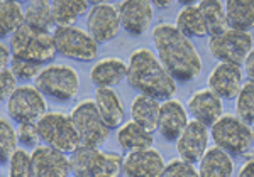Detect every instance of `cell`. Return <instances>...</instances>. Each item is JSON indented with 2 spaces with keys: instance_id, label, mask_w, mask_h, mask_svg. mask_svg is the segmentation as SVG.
Here are the masks:
<instances>
[{
  "instance_id": "cell-30",
  "label": "cell",
  "mask_w": 254,
  "mask_h": 177,
  "mask_svg": "<svg viewBox=\"0 0 254 177\" xmlns=\"http://www.w3.org/2000/svg\"><path fill=\"white\" fill-rule=\"evenodd\" d=\"M24 26V7L15 0H0V39L12 38Z\"/></svg>"
},
{
  "instance_id": "cell-27",
  "label": "cell",
  "mask_w": 254,
  "mask_h": 177,
  "mask_svg": "<svg viewBox=\"0 0 254 177\" xmlns=\"http://www.w3.org/2000/svg\"><path fill=\"white\" fill-rule=\"evenodd\" d=\"M175 27L185 36L187 39H200L207 36V27L203 22L202 12H200L196 3H190V5L183 7L178 12L175 20Z\"/></svg>"
},
{
  "instance_id": "cell-10",
  "label": "cell",
  "mask_w": 254,
  "mask_h": 177,
  "mask_svg": "<svg viewBox=\"0 0 254 177\" xmlns=\"http://www.w3.org/2000/svg\"><path fill=\"white\" fill-rule=\"evenodd\" d=\"M7 113L17 125L38 123L48 113L46 96L34 85H20L7 101Z\"/></svg>"
},
{
  "instance_id": "cell-4",
  "label": "cell",
  "mask_w": 254,
  "mask_h": 177,
  "mask_svg": "<svg viewBox=\"0 0 254 177\" xmlns=\"http://www.w3.org/2000/svg\"><path fill=\"white\" fill-rule=\"evenodd\" d=\"M73 177H122L124 157L116 152L78 147L69 154Z\"/></svg>"
},
{
  "instance_id": "cell-11",
  "label": "cell",
  "mask_w": 254,
  "mask_h": 177,
  "mask_svg": "<svg viewBox=\"0 0 254 177\" xmlns=\"http://www.w3.org/2000/svg\"><path fill=\"white\" fill-rule=\"evenodd\" d=\"M208 51L219 63L241 66L253 51V36L249 32L227 29L214 38H208Z\"/></svg>"
},
{
  "instance_id": "cell-13",
  "label": "cell",
  "mask_w": 254,
  "mask_h": 177,
  "mask_svg": "<svg viewBox=\"0 0 254 177\" xmlns=\"http://www.w3.org/2000/svg\"><path fill=\"white\" fill-rule=\"evenodd\" d=\"M117 12L121 27L134 38L144 34L154 19V7L149 0H124L117 5Z\"/></svg>"
},
{
  "instance_id": "cell-20",
  "label": "cell",
  "mask_w": 254,
  "mask_h": 177,
  "mask_svg": "<svg viewBox=\"0 0 254 177\" xmlns=\"http://www.w3.org/2000/svg\"><path fill=\"white\" fill-rule=\"evenodd\" d=\"M93 101L100 113V118L110 130H119L124 125L126 108L121 96L112 88H97Z\"/></svg>"
},
{
  "instance_id": "cell-26",
  "label": "cell",
  "mask_w": 254,
  "mask_h": 177,
  "mask_svg": "<svg viewBox=\"0 0 254 177\" xmlns=\"http://www.w3.org/2000/svg\"><path fill=\"white\" fill-rule=\"evenodd\" d=\"M51 9L56 27H73L81 15L88 14L90 2L87 0H53Z\"/></svg>"
},
{
  "instance_id": "cell-17",
  "label": "cell",
  "mask_w": 254,
  "mask_h": 177,
  "mask_svg": "<svg viewBox=\"0 0 254 177\" xmlns=\"http://www.w3.org/2000/svg\"><path fill=\"white\" fill-rule=\"evenodd\" d=\"M187 112L191 117V120L212 129L224 115V105L222 100L214 91L203 88L190 96V100L187 103Z\"/></svg>"
},
{
  "instance_id": "cell-33",
  "label": "cell",
  "mask_w": 254,
  "mask_h": 177,
  "mask_svg": "<svg viewBox=\"0 0 254 177\" xmlns=\"http://www.w3.org/2000/svg\"><path fill=\"white\" fill-rule=\"evenodd\" d=\"M43 68H44L43 64L31 63V61H26V59H19V57H14V56H12L10 66H9L10 73L14 75L15 80L24 81V85H27L29 81H34Z\"/></svg>"
},
{
  "instance_id": "cell-3",
  "label": "cell",
  "mask_w": 254,
  "mask_h": 177,
  "mask_svg": "<svg viewBox=\"0 0 254 177\" xmlns=\"http://www.w3.org/2000/svg\"><path fill=\"white\" fill-rule=\"evenodd\" d=\"M9 49L14 57L43 66H48V63H51L56 57V54H58L53 32L34 29L27 26V24L20 26L15 31V34L10 38Z\"/></svg>"
},
{
  "instance_id": "cell-23",
  "label": "cell",
  "mask_w": 254,
  "mask_h": 177,
  "mask_svg": "<svg viewBox=\"0 0 254 177\" xmlns=\"http://www.w3.org/2000/svg\"><path fill=\"white\" fill-rule=\"evenodd\" d=\"M232 174H234V160L217 147H210L200 160L198 177H232Z\"/></svg>"
},
{
  "instance_id": "cell-12",
  "label": "cell",
  "mask_w": 254,
  "mask_h": 177,
  "mask_svg": "<svg viewBox=\"0 0 254 177\" xmlns=\"http://www.w3.org/2000/svg\"><path fill=\"white\" fill-rule=\"evenodd\" d=\"M85 26H87V32L97 44L112 43L122 29L117 7H114L109 2L93 3L87 14Z\"/></svg>"
},
{
  "instance_id": "cell-39",
  "label": "cell",
  "mask_w": 254,
  "mask_h": 177,
  "mask_svg": "<svg viewBox=\"0 0 254 177\" xmlns=\"http://www.w3.org/2000/svg\"><path fill=\"white\" fill-rule=\"evenodd\" d=\"M12 52L9 46H5V44L0 41V71H5V69H9L10 66V59H12Z\"/></svg>"
},
{
  "instance_id": "cell-42",
  "label": "cell",
  "mask_w": 254,
  "mask_h": 177,
  "mask_svg": "<svg viewBox=\"0 0 254 177\" xmlns=\"http://www.w3.org/2000/svg\"><path fill=\"white\" fill-rule=\"evenodd\" d=\"M251 130H253V140H254V125L251 127ZM253 149H254V147H253Z\"/></svg>"
},
{
  "instance_id": "cell-8",
  "label": "cell",
  "mask_w": 254,
  "mask_h": 177,
  "mask_svg": "<svg viewBox=\"0 0 254 177\" xmlns=\"http://www.w3.org/2000/svg\"><path fill=\"white\" fill-rule=\"evenodd\" d=\"M38 132L43 145L63 154H73L80 147V138L71 117L63 112H48L38 122Z\"/></svg>"
},
{
  "instance_id": "cell-22",
  "label": "cell",
  "mask_w": 254,
  "mask_h": 177,
  "mask_svg": "<svg viewBox=\"0 0 254 177\" xmlns=\"http://www.w3.org/2000/svg\"><path fill=\"white\" fill-rule=\"evenodd\" d=\"M159 110H161V101L144 96V94H137L130 101V118H132V122L142 127L149 133L158 132Z\"/></svg>"
},
{
  "instance_id": "cell-32",
  "label": "cell",
  "mask_w": 254,
  "mask_h": 177,
  "mask_svg": "<svg viewBox=\"0 0 254 177\" xmlns=\"http://www.w3.org/2000/svg\"><path fill=\"white\" fill-rule=\"evenodd\" d=\"M17 149V132L7 118L0 117V164H9L10 157Z\"/></svg>"
},
{
  "instance_id": "cell-28",
  "label": "cell",
  "mask_w": 254,
  "mask_h": 177,
  "mask_svg": "<svg viewBox=\"0 0 254 177\" xmlns=\"http://www.w3.org/2000/svg\"><path fill=\"white\" fill-rule=\"evenodd\" d=\"M200 12H202L203 22L207 27V36L214 38L225 32L229 29L227 24V15H225V7L224 2L220 0H202L196 3Z\"/></svg>"
},
{
  "instance_id": "cell-18",
  "label": "cell",
  "mask_w": 254,
  "mask_h": 177,
  "mask_svg": "<svg viewBox=\"0 0 254 177\" xmlns=\"http://www.w3.org/2000/svg\"><path fill=\"white\" fill-rule=\"evenodd\" d=\"M165 160L158 150L151 149L127 152L124 155V176L126 177H161L165 172Z\"/></svg>"
},
{
  "instance_id": "cell-2",
  "label": "cell",
  "mask_w": 254,
  "mask_h": 177,
  "mask_svg": "<svg viewBox=\"0 0 254 177\" xmlns=\"http://www.w3.org/2000/svg\"><path fill=\"white\" fill-rule=\"evenodd\" d=\"M127 83L139 94L158 101L171 100L176 93V81L151 49L139 47L130 52L127 61Z\"/></svg>"
},
{
  "instance_id": "cell-25",
  "label": "cell",
  "mask_w": 254,
  "mask_h": 177,
  "mask_svg": "<svg viewBox=\"0 0 254 177\" xmlns=\"http://www.w3.org/2000/svg\"><path fill=\"white\" fill-rule=\"evenodd\" d=\"M117 143L121 145V149H124L126 152H136V150L151 149L154 143V137H153V133L146 132L142 127H139L137 123H134L130 120L119 129Z\"/></svg>"
},
{
  "instance_id": "cell-1",
  "label": "cell",
  "mask_w": 254,
  "mask_h": 177,
  "mask_svg": "<svg viewBox=\"0 0 254 177\" xmlns=\"http://www.w3.org/2000/svg\"><path fill=\"white\" fill-rule=\"evenodd\" d=\"M153 43L159 63L178 83H190L202 73L198 51L173 24H158L153 29Z\"/></svg>"
},
{
  "instance_id": "cell-37",
  "label": "cell",
  "mask_w": 254,
  "mask_h": 177,
  "mask_svg": "<svg viewBox=\"0 0 254 177\" xmlns=\"http://www.w3.org/2000/svg\"><path fill=\"white\" fill-rule=\"evenodd\" d=\"M17 86V80L10 73V69L0 71V105L9 101V98L12 96V93L15 91Z\"/></svg>"
},
{
  "instance_id": "cell-5",
  "label": "cell",
  "mask_w": 254,
  "mask_h": 177,
  "mask_svg": "<svg viewBox=\"0 0 254 177\" xmlns=\"http://www.w3.org/2000/svg\"><path fill=\"white\" fill-rule=\"evenodd\" d=\"M34 86L46 98L60 103L71 101L78 94L80 76L68 64H48L34 80Z\"/></svg>"
},
{
  "instance_id": "cell-29",
  "label": "cell",
  "mask_w": 254,
  "mask_h": 177,
  "mask_svg": "<svg viewBox=\"0 0 254 177\" xmlns=\"http://www.w3.org/2000/svg\"><path fill=\"white\" fill-rule=\"evenodd\" d=\"M24 24L34 29H41V31H55L56 26L55 19H53L51 2H48V0H31V2H27L26 9H24Z\"/></svg>"
},
{
  "instance_id": "cell-35",
  "label": "cell",
  "mask_w": 254,
  "mask_h": 177,
  "mask_svg": "<svg viewBox=\"0 0 254 177\" xmlns=\"http://www.w3.org/2000/svg\"><path fill=\"white\" fill-rule=\"evenodd\" d=\"M17 140L19 145H22V149H38L41 143V137L38 132V123H22L17 129Z\"/></svg>"
},
{
  "instance_id": "cell-40",
  "label": "cell",
  "mask_w": 254,
  "mask_h": 177,
  "mask_svg": "<svg viewBox=\"0 0 254 177\" xmlns=\"http://www.w3.org/2000/svg\"><path fill=\"white\" fill-rule=\"evenodd\" d=\"M237 177H254V159L248 160L239 171V176Z\"/></svg>"
},
{
  "instance_id": "cell-41",
  "label": "cell",
  "mask_w": 254,
  "mask_h": 177,
  "mask_svg": "<svg viewBox=\"0 0 254 177\" xmlns=\"http://www.w3.org/2000/svg\"><path fill=\"white\" fill-rule=\"evenodd\" d=\"M151 3H153L154 9H170L173 5V2H170V0H154Z\"/></svg>"
},
{
  "instance_id": "cell-7",
  "label": "cell",
  "mask_w": 254,
  "mask_h": 177,
  "mask_svg": "<svg viewBox=\"0 0 254 177\" xmlns=\"http://www.w3.org/2000/svg\"><path fill=\"white\" fill-rule=\"evenodd\" d=\"M80 138V147L100 149L110 138V129L100 118L97 105L92 98H85L73 106L69 113Z\"/></svg>"
},
{
  "instance_id": "cell-6",
  "label": "cell",
  "mask_w": 254,
  "mask_h": 177,
  "mask_svg": "<svg viewBox=\"0 0 254 177\" xmlns=\"http://www.w3.org/2000/svg\"><path fill=\"white\" fill-rule=\"evenodd\" d=\"M210 137L217 149L224 150L231 157L246 155L254 147L251 127L241 122L236 115H222L210 129Z\"/></svg>"
},
{
  "instance_id": "cell-9",
  "label": "cell",
  "mask_w": 254,
  "mask_h": 177,
  "mask_svg": "<svg viewBox=\"0 0 254 177\" xmlns=\"http://www.w3.org/2000/svg\"><path fill=\"white\" fill-rule=\"evenodd\" d=\"M58 54L78 63H92L98 56V44L92 39L87 29L81 27H56L53 31Z\"/></svg>"
},
{
  "instance_id": "cell-15",
  "label": "cell",
  "mask_w": 254,
  "mask_h": 177,
  "mask_svg": "<svg viewBox=\"0 0 254 177\" xmlns=\"http://www.w3.org/2000/svg\"><path fill=\"white\" fill-rule=\"evenodd\" d=\"M208 89L214 91L220 100H236L244 85V73L241 66L219 63L210 71L207 80Z\"/></svg>"
},
{
  "instance_id": "cell-24",
  "label": "cell",
  "mask_w": 254,
  "mask_h": 177,
  "mask_svg": "<svg viewBox=\"0 0 254 177\" xmlns=\"http://www.w3.org/2000/svg\"><path fill=\"white\" fill-rule=\"evenodd\" d=\"M224 7L229 29L241 32L254 29V0H227Z\"/></svg>"
},
{
  "instance_id": "cell-16",
  "label": "cell",
  "mask_w": 254,
  "mask_h": 177,
  "mask_svg": "<svg viewBox=\"0 0 254 177\" xmlns=\"http://www.w3.org/2000/svg\"><path fill=\"white\" fill-rule=\"evenodd\" d=\"M31 157L34 177H69L71 174L69 157L56 149L39 145L31 152Z\"/></svg>"
},
{
  "instance_id": "cell-38",
  "label": "cell",
  "mask_w": 254,
  "mask_h": 177,
  "mask_svg": "<svg viewBox=\"0 0 254 177\" xmlns=\"http://www.w3.org/2000/svg\"><path fill=\"white\" fill-rule=\"evenodd\" d=\"M243 73H244V78L248 80V83L254 85V47L248 54V57H246V61L243 64Z\"/></svg>"
},
{
  "instance_id": "cell-19",
  "label": "cell",
  "mask_w": 254,
  "mask_h": 177,
  "mask_svg": "<svg viewBox=\"0 0 254 177\" xmlns=\"http://www.w3.org/2000/svg\"><path fill=\"white\" fill-rule=\"evenodd\" d=\"M188 123H190V115L182 101L171 98L161 103L158 132L166 142H176Z\"/></svg>"
},
{
  "instance_id": "cell-34",
  "label": "cell",
  "mask_w": 254,
  "mask_h": 177,
  "mask_svg": "<svg viewBox=\"0 0 254 177\" xmlns=\"http://www.w3.org/2000/svg\"><path fill=\"white\" fill-rule=\"evenodd\" d=\"M9 177H34L32 176V157L22 147H19L9 160Z\"/></svg>"
},
{
  "instance_id": "cell-14",
  "label": "cell",
  "mask_w": 254,
  "mask_h": 177,
  "mask_svg": "<svg viewBox=\"0 0 254 177\" xmlns=\"http://www.w3.org/2000/svg\"><path fill=\"white\" fill-rule=\"evenodd\" d=\"M208 138H210V130L202 123L190 120L180 138L176 140V152L180 159L188 164H200L203 155L208 150Z\"/></svg>"
},
{
  "instance_id": "cell-36",
  "label": "cell",
  "mask_w": 254,
  "mask_h": 177,
  "mask_svg": "<svg viewBox=\"0 0 254 177\" xmlns=\"http://www.w3.org/2000/svg\"><path fill=\"white\" fill-rule=\"evenodd\" d=\"M161 177H198V169L182 159H175L166 164Z\"/></svg>"
},
{
  "instance_id": "cell-31",
  "label": "cell",
  "mask_w": 254,
  "mask_h": 177,
  "mask_svg": "<svg viewBox=\"0 0 254 177\" xmlns=\"http://www.w3.org/2000/svg\"><path fill=\"white\" fill-rule=\"evenodd\" d=\"M236 117L246 125H254V85L244 83L236 96Z\"/></svg>"
},
{
  "instance_id": "cell-21",
  "label": "cell",
  "mask_w": 254,
  "mask_h": 177,
  "mask_svg": "<svg viewBox=\"0 0 254 177\" xmlns=\"http://www.w3.org/2000/svg\"><path fill=\"white\" fill-rule=\"evenodd\" d=\"M127 78V63L121 57H104L93 64L90 81L97 88H114Z\"/></svg>"
}]
</instances>
